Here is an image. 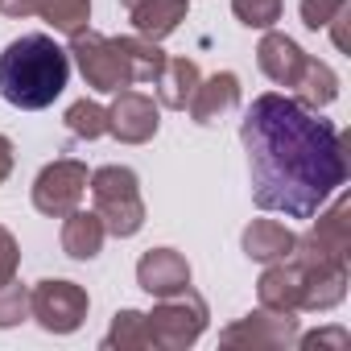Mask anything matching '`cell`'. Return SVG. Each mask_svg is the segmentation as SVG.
Here are the masks:
<instances>
[{
	"label": "cell",
	"mask_w": 351,
	"mask_h": 351,
	"mask_svg": "<svg viewBox=\"0 0 351 351\" xmlns=\"http://www.w3.org/2000/svg\"><path fill=\"white\" fill-rule=\"evenodd\" d=\"M293 343L298 339V318L293 314H277V310H261L248 314L240 326L223 330V343Z\"/></svg>",
	"instance_id": "cell-15"
},
{
	"label": "cell",
	"mask_w": 351,
	"mask_h": 351,
	"mask_svg": "<svg viewBox=\"0 0 351 351\" xmlns=\"http://www.w3.org/2000/svg\"><path fill=\"white\" fill-rule=\"evenodd\" d=\"M62 219H66L62 223V252L71 261H95L99 248H104V240H108L104 219L95 211H79V207L71 215H62Z\"/></svg>",
	"instance_id": "cell-14"
},
{
	"label": "cell",
	"mask_w": 351,
	"mask_h": 351,
	"mask_svg": "<svg viewBox=\"0 0 351 351\" xmlns=\"http://www.w3.org/2000/svg\"><path fill=\"white\" fill-rule=\"evenodd\" d=\"M83 191H87V165L75 161V157H58L50 161L38 182H34V207L50 219H62L71 215L79 203H83Z\"/></svg>",
	"instance_id": "cell-7"
},
{
	"label": "cell",
	"mask_w": 351,
	"mask_h": 351,
	"mask_svg": "<svg viewBox=\"0 0 351 351\" xmlns=\"http://www.w3.org/2000/svg\"><path fill=\"white\" fill-rule=\"evenodd\" d=\"M66 128L75 136H83V141H95V136L108 132V108H99L91 99H79V104L66 108Z\"/></svg>",
	"instance_id": "cell-21"
},
{
	"label": "cell",
	"mask_w": 351,
	"mask_h": 351,
	"mask_svg": "<svg viewBox=\"0 0 351 351\" xmlns=\"http://www.w3.org/2000/svg\"><path fill=\"white\" fill-rule=\"evenodd\" d=\"M293 244H298V236L277 219H252V228L244 232V252L252 261H265V265L285 261L293 252Z\"/></svg>",
	"instance_id": "cell-17"
},
{
	"label": "cell",
	"mask_w": 351,
	"mask_h": 351,
	"mask_svg": "<svg viewBox=\"0 0 351 351\" xmlns=\"http://www.w3.org/2000/svg\"><path fill=\"white\" fill-rule=\"evenodd\" d=\"M161 306L153 314H145L149 322V335H153V347H191L203 326H207V302L191 289L173 293V298H157Z\"/></svg>",
	"instance_id": "cell-5"
},
{
	"label": "cell",
	"mask_w": 351,
	"mask_h": 351,
	"mask_svg": "<svg viewBox=\"0 0 351 351\" xmlns=\"http://www.w3.org/2000/svg\"><path fill=\"white\" fill-rule=\"evenodd\" d=\"M0 9L9 17H46L62 34L87 29L91 17V0H0Z\"/></svg>",
	"instance_id": "cell-12"
},
{
	"label": "cell",
	"mask_w": 351,
	"mask_h": 351,
	"mask_svg": "<svg viewBox=\"0 0 351 351\" xmlns=\"http://www.w3.org/2000/svg\"><path fill=\"white\" fill-rule=\"evenodd\" d=\"M256 62H261V71H265L277 87H293V91H298V83H302L306 71H310V54H306L293 38H285V34H277V29H269V34L261 38Z\"/></svg>",
	"instance_id": "cell-10"
},
{
	"label": "cell",
	"mask_w": 351,
	"mask_h": 351,
	"mask_svg": "<svg viewBox=\"0 0 351 351\" xmlns=\"http://www.w3.org/2000/svg\"><path fill=\"white\" fill-rule=\"evenodd\" d=\"M335 99H339V75H335L326 62L310 58V71H306V79L298 83V104L310 108V112H322V108H330Z\"/></svg>",
	"instance_id": "cell-19"
},
{
	"label": "cell",
	"mask_w": 351,
	"mask_h": 351,
	"mask_svg": "<svg viewBox=\"0 0 351 351\" xmlns=\"http://www.w3.org/2000/svg\"><path fill=\"white\" fill-rule=\"evenodd\" d=\"M236 104H240V79L232 71H219L211 79H199V87H195L186 108H191L195 124H215L219 116L236 112Z\"/></svg>",
	"instance_id": "cell-13"
},
{
	"label": "cell",
	"mask_w": 351,
	"mask_h": 351,
	"mask_svg": "<svg viewBox=\"0 0 351 351\" xmlns=\"http://www.w3.org/2000/svg\"><path fill=\"white\" fill-rule=\"evenodd\" d=\"M306 244L310 248H318V252H330V256H343L347 261V248H351V228H347V199H339L322 219H318V228L306 236Z\"/></svg>",
	"instance_id": "cell-18"
},
{
	"label": "cell",
	"mask_w": 351,
	"mask_h": 351,
	"mask_svg": "<svg viewBox=\"0 0 351 351\" xmlns=\"http://www.w3.org/2000/svg\"><path fill=\"white\" fill-rule=\"evenodd\" d=\"M87 293L75 285V281H38L29 289V314L50 330V335H71L83 326L87 318Z\"/></svg>",
	"instance_id": "cell-6"
},
{
	"label": "cell",
	"mask_w": 351,
	"mask_h": 351,
	"mask_svg": "<svg viewBox=\"0 0 351 351\" xmlns=\"http://www.w3.org/2000/svg\"><path fill=\"white\" fill-rule=\"evenodd\" d=\"M91 199H95V215L104 219L108 236L128 240L145 228V203H141V186L136 173L128 165H104L91 173Z\"/></svg>",
	"instance_id": "cell-4"
},
{
	"label": "cell",
	"mask_w": 351,
	"mask_h": 351,
	"mask_svg": "<svg viewBox=\"0 0 351 351\" xmlns=\"http://www.w3.org/2000/svg\"><path fill=\"white\" fill-rule=\"evenodd\" d=\"M136 285L149 298H173V293L191 289V265L173 248H149L136 265Z\"/></svg>",
	"instance_id": "cell-9"
},
{
	"label": "cell",
	"mask_w": 351,
	"mask_h": 351,
	"mask_svg": "<svg viewBox=\"0 0 351 351\" xmlns=\"http://www.w3.org/2000/svg\"><path fill=\"white\" fill-rule=\"evenodd\" d=\"M347 5H351V0H302V25L318 34V29H326V25L339 17Z\"/></svg>",
	"instance_id": "cell-24"
},
{
	"label": "cell",
	"mask_w": 351,
	"mask_h": 351,
	"mask_svg": "<svg viewBox=\"0 0 351 351\" xmlns=\"http://www.w3.org/2000/svg\"><path fill=\"white\" fill-rule=\"evenodd\" d=\"M87 87L104 91V95H116L124 87H136V83H153L165 66V54L157 50V42L149 38H104L95 29H79L71 34V50H66Z\"/></svg>",
	"instance_id": "cell-3"
},
{
	"label": "cell",
	"mask_w": 351,
	"mask_h": 351,
	"mask_svg": "<svg viewBox=\"0 0 351 351\" xmlns=\"http://www.w3.org/2000/svg\"><path fill=\"white\" fill-rule=\"evenodd\" d=\"M240 141L261 211L314 219L347 182V136L293 95H256L240 120Z\"/></svg>",
	"instance_id": "cell-1"
},
{
	"label": "cell",
	"mask_w": 351,
	"mask_h": 351,
	"mask_svg": "<svg viewBox=\"0 0 351 351\" xmlns=\"http://www.w3.org/2000/svg\"><path fill=\"white\" fill-rule=\"evenodd\" d=\"M104 347H153V335H149V322L141 310H120Z\"/></svg>",
	"instance_id": "cell-20"
},
{
	"label": "cell",
	"mask_w": 351,
	"mask_h": 351,
	"mask_svg": "<svg viewBox=\"0 0 351 351\" xmlns=\"http://www.w3.org/2000/svg\"><path fill=\"white\" fill-rule=\"evenodd\" d=\"M199 66L191 62V58H165V66H161V75L153 79V87H157V104L161 108H186L191 104V95H195V87H199Z\"/></svg>",
	"instance_id": "cell-16"
},
{
	"label": "cell",
	"mask_w": 351,
	"mask_h": 351,
	"mask_svg": "<svg viewBox=\"0 0 351 351\" xmlns=\"http://www.w3.org/2000/svg\"><path fill=\"white\" fill-rule=\"evenodd\" d=\"M71 83V54L50 34H21L0 54V95L21 112L50 108Z\"/></svg>",
	"instance_id": "cell-2"
},
{
	"label": "cell",
	"mask_w": 351,
	"mask_h": 351,
	"mask_svg": "<svg viewBox=\"0 0 351 351\" xmlns=\"http://www.w3.org/2000/svg\"><path fill=\"white\" fill-rule=\"evenodd\" d=\"M9 173H13V141L0 136V182H5Z\"/></svg>",
	"instance_id": "cell-26"
},
{
	"label": "cell",
	"mask_w": 351,
	"mask_h": 351,
	"mask_svg": "<svg viewBox=\"0 0 351 351\" xmlns=\"http://www.w3.org/2000/svg\"><path fill=\"white\" fill-rule=\"evenodd\" d=\"M17 265H21V252H17V240L9 236V228H0V285L17 277Z\"/></svg>",
	"instance_id": "cell-25"
},
{
	"label": "cell",
	"mask_w": 351,
	"mask_h": 351,
	"mask_svg": "<svg viewBox=\"0 0 351 351\" xmlns=\"http://www.w3.org/2000/svg\"><path fill=\"white\" fill-rule=\"evenodd\" d=\"M25 314H29V289L13 277L0 285V326H17Z\"/></svg>",
	"instance_id": "cell-23"
},
{
	"label": "cell",
	"mask_w": 351,
	"mask_h": 351,
	"mask_svg": "<svg viewBox=\"0 0 351 351\" xmlns=\"http://www.w3.org/2000/svg\"><path fill=\"white\" fill-rule=\"evenodd\" d=\"M157 99L145 95V91H116V104L108 108V132L120 136L124 145H145L157 136Z\"/></svg>",
	"instance_id": "cell-8"
},
{
	"label": "cell",
	"mask_w": 351,
	"mask_h": 351,
	"mask_svg": "<svg viewBox=\"0 0 351 351\" xmlns=\"http://www.w3.org/2000/svg\"><path fill=\"white\" fill-rule=\"evenodd\" d=\"M136 38H149V42H161L178 29L191 13V0H120Z\"/></svg>",
	"instance_id": "cell-11"
},
{
	"label": "cell",
	"mask_w": 351,
	"mask_h": 351,
	"mask_svg": "<svg viewBox=\"0 0 351 351\" xmlns=\"http://www.w3.org/2000/svg\"><path fill=\"white\" fill-rule=\"evenodd\" d=\"M232 13L248 29H273L281 21V0H232Z\"/></svg>",
	"instance_id": "cell-22"
},
{
	"label": "cell",
	"mask_w": 351,
	"mask_h": 351,
	"mask_svg": "<svg viewBox=\"0 0 351 351\" xmlns=\"http://www.w3.org/2000/svg\"><path fill=\"white\" fill-rule=\"evenodd\" d=\"M302 343H306V347H314V343H339V347H343V343H347V330H322V335H310V339H302Z\"/></svg>",
	"instance_id": "cell-27"
}]
</instances>
